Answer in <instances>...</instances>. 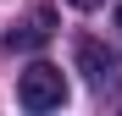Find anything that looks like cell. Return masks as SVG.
<instances>
[{
  "instance_id": "cell-5",
  "label": "cell",
  "mask_w": 122,
  "mask_h": 116,
  "mask_svg": "<svg viewBox=\"0 0 122 116\" xmlns=\"http://www.w3.org/2000/svg\"><path fill=\"white\" fill-rule=\"evenodd\" d=\"M117 28H122V6H117Z\"/></svg>"
},
{
  "instance_id": "cell-4",
  "label": "cell",
  "mask_w": 122,
  "mask_h": 116,
  "mask_svg": "<svg viewBox=\"0 0 122 116\" xmlns=\"http://www.w3.org/2000/svg\"><path fill=\"white\" fill-rule=\"evenodd\" d=\"M72 6H78V11H94V6H100V0H72Z\"/></svg>"
},
{
  "instance_id": "cell-2",
  "label": "cell",
  "mask_w": 122,
  "mask_h": 116,
  "mask_svg": "<svg viewBox=\"0 0 122 116\" xmlns=\"http://www.w3.org/2000/svg\"><path fill=\"white\" fill-rule=\"evenodd\" d=\"M17 100H22L28 111H61L67 105V77H61V66L33 61L22 77H17Z\"/></svg>"
},
{
  "instance_id": "cell-3",
  "label": "cell",
  "mask_w": 122,
  "mask_h": 116,
  "mask_svg": "<svg viewBox=\"0 0 122 116\" xmlns=\"http://www.w3.org/2000/svg\"><path fill=\"white\" fill-rule=\"evenodd\" d=\"M50 39H56V6H33L22 22L6 33V50L11 55H28V50H45Z\"/></svg>"
},
{
  "instance_id": "cell-1",
  "label": "cell",
  "mask_w": 122,
  "mask_h": 116,
  "mask_svg": "<svg viewBox=\"0 0 122 116\" xmlns=\"http://www.w3.org/2000/svg\"><path fill=\"white\" fill-rule=\"evenodd\" d=\"M78 72L89 77V88L94 94H122V50L117 44H106V39H78Z\"/></svg>"
}]
</instances>
